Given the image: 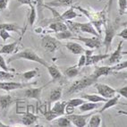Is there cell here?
Returning <instances> with one entry per match:
<instances>
[{"instance_id":"obj_1","label":"cell","mask_w":127,"mask_h":127,"mask_svg":"<svg viewBox=\"0 0 127 127\" xmlns=\"http://www.w3.org/2000/svg\"><path fill=\"white\" fill-rule=\"evenodd\" d=\"M74 9H77L82 14H83L87 18L90 20V23L93 24V26L97 30V32L101 35L102 33V25L106 24V17H105V10L103 11H93V10L84 9L82 6H73Z\"/></svg>"},{"instance_id":"obj_2","label":"cell","mask_w":127,"mask_h":127,"mask_svg":"<svg viewBox=\"0 0 127 127\" xmlns=\"http://www.w3.org/2000/svg\"><path fill=\"white\" fill-rule=\"evenodd\" d=\"M20 59L35 62V63H38L39 64H41V65H43L46 68H48V66L50 65L48 62L45 61L43 58H41L35 51H33L31 48H26V49H23L22 51H20V52L16 53V54H14L8 59V63H11V62L15 61V60H20Z\"/></svg>"},{"instance_id":"obj_3","label":"cell","mask_w":127,"mask_h":127,"mask_svg":"<svg viewBox=\"0 0 127 127\" xmlns=\"http://www.w3.org/2000/svg\"><path fill=\"white\" fill-rule=\"evenodd\" d=\"M97 80L98 79H96L92 74L85 76V77L80 80H77L74 82H73V84L68 89V91H66V94H73V93L79 92V91H82L84 89L91 86L92 84L96 83Z\"/></svg>"},{"instance_id":"obj_4","label":"cell","mask_w":127,"mask_h":127,"mask_svg":"<svg viewBox=\"0 0 127 127\" xmlns=\"http://www.w3.org/2000/svg\"><path fill=\"white\" fill-rule=\"evenodd\" d=\"M116 27L115 25V23H111V22H107L106 23V29H105V37L103 39L102 44L105 46L106 48V51H108L111 44L113 42V39L115 38V36L116 35Z\"/></svg>"},{"instance_id":"obj_5","label":"cell","mask_w":127,"mask_h":127,"mask_svg":"<svg viewBox=\"0 0 127 127\" xmlns=\"http://www.w3.org/2000/svg\"><path fill=\"white\" fill-rule=\"evenodd\" d=\"M37 82H10V81H2L0 82V90L5 91H12L16 90L24 89L26 87H31L32 85H36Z\"/></svg>"},{"instance_id":"obj_6","label":"cell","mask_w":127,"mask_h":127,"mask_svg":"<svg viewBox=\"0 0 127 127\" xmlns=\"http://www.w3.org/2000/svg\"><path fill=\"white\" fill-rule=\"evenodd\" d=\"M72 39L81 41L87 48L91 49H95L98 48L100 46L102 45V42L100 40L99 37H93V38H86V37H72Z\"/></svg>"},{"instance_id":"obj_7","label":"cell","mask_w":127,"mask_h":127,"mask_svg":"<svg viewBox=\"0 0 127 127\" xmlns=\"http://www.w3.org/2000/svg\"><path fill=\"white\" fill-rule=\"evenodd\" d=\"M95 87L98 91V93L101 97L105 98H113L114 96L116 95V90L113 89L107 84L105 83H96Z\"/></svg>"},{"instance_id":"obj_8","label":"cell","mask_w":127,"mask_h":127,"mask_svg":"<svg viewBox=\"0 0 127 127\" xmlns=\"http://www.w3.org/2000/svg\"><path fill=\"white\" fill-rule=\"evenodd\" d=\"M93 114H95L94 112L91 114H87V115H67V117L69 118V120L72 122L74 126L76 127H84L87 125V119L90 118V116H92Z\"/></svg>"},{"instance_id":"obj_9","label":"cell","mask_w":127,"mask_h":127,"mask_svg":"<svg viewBox=\"0 0 127 127\" xmlns=\"http://www.w3.org/2000/svg\"><path fill=\"white\" fill-rule=\"evenodd\" d=\"M41 47L48 52L53 53L58 48V42L56 38L50 36H45L41 39Z\"/></svg>"},{"instance_id":"obj_10","label":"cell","mask_w":127,"mask_h":127,"mask_svg":"<svg viewBox=\"0 0 127 127\" xmlns=\"http://www.w3.org/2000/svg\"><path fill=\"white\" fill-rule=\"evenodd\" d=\"M123 44H124V39L119 42L116 49L114 51V53H112L109 56V57L107 58V63L109 64H116L120 63V61L123 58Z\"/></svg>"},{"instance_id":"obj_11","label":"cell","mask_w":127,"mask_h":127,"mask_svg":"<svg viewBox=\"0 0 127 127\" xmlns=\"http://www.w3.org/2000/svg\"><path fill=\"white\" fill-rule=\"evenodd\" d=\"M75 24H76L78 30H80L82 32L88 33V34H91L95 37H100L99 33L97 32V30L95 29V27L93 26L91 23H76L75 22Z\"/></svg>"},{"instance_id":"obj_12","label":"cell","mask_w":127,"mask_h":127,"mask_svg":"<svg viewBox=\"0 0 127 127\" xmlns=\"http://www.w3.org/2000/svg\"><path fill=\"white\" fill-rule=\"evenodd\" d=\"M116 72L114 71L113 66H95L94 71H93L92 75L96 79H98L99 77H102V76H107V75L113 74Z\"/></svg>"},{"instance_id":"obj_13","label":"cell","mask_w":127,"mask_h":127,"mask_svg":"<svg viewBox=\"0 0 127 127\" xmlns=\"http://www.w3.org/2000/svg\"><path fill=\"white\" fill-rule=\"evenodd\" d=\"M45 86L39 87V88H28L24 91V96L28 98H33L38 101L40 100L41 94L43 91Z\"/></svg>"},{"instance_id":"obj_14","label":"cell","mask_w":127,"mask_h":127,"mask_svg":"<svg viewBox=\"0 0 127 127\" xmlns=\"http://www.w3.org/2000/svg\"><path fill=\"white\" fill-rule=\"evenodd\" d=\"M65 48H67L68 51H70L73 55H82L84 54L85 49L82 45L79 43L75 42V41H68L65 44Z\"/></svg>"},{"instance_id":"obj_15","label":"cell","mask_w":127,"mask_h":127,"mask_svg":"<svg viewBox=\"0 0 127 127\" xmlns=\"http://www.w3.org/2000/svg\"><path fill=\"white\" fill-rule=\"evenodd\" d=\"M78 0H51L45 4V5L53 7H68L72 6Z\"/></svg>"},{"instance_id":"obj_16","label":"cell","mask_w":127,"mask_h":127,"mask_svg":"<svg viewBox=\"0 0 127 127\" xmlns=\"http://www.w3.org/2000/svg\"><path fill=\"white\" fill-rule=\"evenodd\" d=\"M109 56H110V55L107 53V54H100V55L92 54L91 56L86 57V64H85V66L91 65V64H98V62L108 58Z\"/></svg>"},{"instance_id":"obj_17","label":"cell","mask_w":127,"mask_h":127,"mask_svg":"<svg viewBox=\"0 0 127 127\" xmlns=\"http://www.w3.org/2000/svg\"><path fill=\"white\" fill-rule=\"evenodd\" d=\"M14 98L10 94L0 96V109L1 110H6L14 104Z\"/></svg>"},{"instance_id":"obj_18","label":"cell","mask_w":127,"mask_h":127,"mask_svg":"<svg viewBox=\"0 0 127 127\" xmlns=\"http://www.w3.org/2000/svg\"><path fill=\"white\" fill-rule=\"evenodd\" d=\"M120 97L121 96L118 94V95L114 96L113 98H108V99L104 103V105H103V107H101V109H99L98 112L99 114H101V113H103V112L106 111V110H107V109L111 108V107L116 106V105L119 103V98H120Z\"/></svg>"},{"instance_id":"obj_19","label":"cell","mask_w":127,"mask_h":127,"mask_svg":"<svg viewBox=\"0 0 127 127\" xmlns=\"http://www.w3.org/2000/svg\"><path fill=\"white\" fill-rule=\"evenodd\" d=\"M73 125L72 122L69 120L67 116H58L56 119L52 121V126H58V127H69Z\"/></svg>"},{"instance_id":"obj_20","label":"cell","mask_w":127,"mask_h":127,"mask_svg":"<svg viewBox=\"0 0 127 127\" xmlns=\"http://www.w3.org/2000/svg\"><path fill=\"white\" fill-rule=\"evenodd\" d=\"M51 31L56 33V32H64V31H66L68 30V26L65 23H64L63 21H56L54 23H52L51 24H49L48 26Z\"/></svg>"},{"instance_id":"obj_21","label":"cell","mask_w":127,"mask_h":127,"mask_svg":"<svg viewBox=\"0 0 127 127\" xmlns=\"http://www.w3.org/2000/svg\"><path fill=\"white\" fill-rule=\"evenodd\" d=\"M66 101H56L54 102V105L51 107V110L53 112H55L56 114H57L59 116H64V109H65L66 106Z\"/></svg>"},{"instance_id":"obj_22","label":"cell","mask_w":127,"mask_h":127,"mask_svg":"<svg viewBox=\"0 0 127 127\" xmlns=\"http://www.w3.org/2000/svg\"><path fill=\"white\" fill-rule=\"evenodd\" d=\"M82 98L83 99L90 101V102H94V103H100L103 102L105 103L108 98H105L101 97L100 95H97V94H82Z\"/></svg>"},{"instance_id":"obj_23","label":"cell","mask_w":127,"mask_h":127,"mask_svg":"<svg viewBox=\"0 0 127 127\" xmlns=\"http://www.w3.org/2000/svg\"><path fill=\"white\" fill-rule=\"evenodd\" d=\"M78 16H82L80 15L78 13H76L74 10V7H71V8H69V9L66 10L64 13H63V14H61V19L64 22V21H72L73 20V19H75L76 17H78Z\"/></svg>"},{"instance_id":"obj_24","label":"cell","mask_w":127,"mask_h":127,"mask_svg":"<svg viewBox=\"0 0 127 127\" xmlns=\"http://www.w3.org/2000/svg\"><path fill=\"white\" fill-rule=\"evenodd\" d=\"M48 71L49 75L52 78V82H57V81H60L63 77L61 72L58 70V68H57L56 66L54 65H49L48 67Z\"/></svg>"},{"instance_id":"obj_25","label":"cell","mask_w":127,"mask_h":127,"mask_svg":"<svg viewBox=\"0 0 127 127\" xmlns=\"http://www.w3.org/2000/svg\"><path fill=\"white\" fill-rule=\"evenodd\" d=\"M0 30H5L7 32H14L16 33H21V30L22 28L19 27L18 25L15 23H0Z\"/></svg>"},{"instance_id":"obj_26","label":"cell","mask_w":127,"mask_h":127,"mask_svg":"<svg viewBox=\"0 0 127 127\" xmlns=\"http://www.w3.org/2000/svg\"><path fill=\"white\" fill-rule=\"evenodd\" d=\"M37 119H38V116H37L27 112V113L23 116V118H22V123H23V125H24V126H30V125H33L37 121Z\"/></svg>"},{"instance_id":"obj_27","label":"cell","mask_w":127,"mask_h":127,"mask_svg":"<svg viewBox=\"0 0 127 127\" xmlns=\"http://www.w3.org/2000/svg\"><path fill=\"white\" fill-rule=\"evenodd\" d=\"M99 107V105L98 103H94V102H84L83 104H82L79 107V109L81 112H91V111H94L95 109H97Z\"/></svg>"},{"instance_id":"obj_28","label":"cell","mask_w":127,"mask_h":127,"mask_svg":"<svg viewBox=\"0 0 127 127\" xmlns=\"http://www.w3.org/2000/svg\"><path fill=\"white\" fill-rule=\"evenodd\" d=\"M17 41L14 42V43H9V44H5V45L2 46V48L0 49V54L1 55H10L14 52L16 48V46H17Z\"/></svg>"},{"instance_id":"obj_29","label":"cell","mask_w":127,"mask_h":127,"mask_svg":"<svg viewBox=\"0 0 127 127\" xmlns=\"http://www.w3.org/2000/svg\"><path fill=\"white\" fill-rule=\"evenodd\" d=\"M88 123L89 127H99L101 126L102 119H101V116L99 115L93 114L92 116H90V120H89Z\"/></svg>"},{"instance_id":"obj_30","label":"cell","mask_w":127,"mask_h":127,"mask_svg":"<svg viewBox=\"0 0 127 127\" xmlns=\"http://www.w3.org/2000/svg\"><path fill=\"white\" fill-rule=\"evenodd\" d=\"M30 13L29 16H28V22H29V24L31 26H33L37 20V10L35 8L34 4H32L30 5Z\"/></svg>"},{"instance_id":"obj_31","label":"cell","mask_w":127,"mask_h":127,"mask_svg":"<svg viewBox=\"0 0 127 127\" xmlns=\"http://www.w3.org/2000/svg\"><path fill=\"white\" fill-rule=\"evenodd\" d=\"M62 88H57L54 89L51 91L49 96V100L50 102H56V101H58V100L61 99L62 98Z\"/></svg>"},{"instance_id":"obj_32","label":"cell","mask_w":127,"mask_h":127,"mask_svg":"<svg viewBox=\"0 0 127 127\" xmlns=\"http://www.w3.org/2000/svg\"><path fill=\"white\" fill-rule=\"evenodd\" d=\"M64 74H65L66 77L70 78V79L76 77L79 74V67L77 66V64L71 66V67H68V68L65 69V71H64Z\"/></svg>"},{"instance_id":"obj_33","label":"cell","mask_w":127,"mask_h":127,"mask_svg":"<svg viewBox=\"0 0 127 127\" xmlns=\"http://www.w3.org/2000/svg\"><path fill=\"white\" fill-rule=\"evenodd\" d=\"M72 37H73V33L69 30H66V31L60 32H56V34H55V38L57 39H60V40L72 39Z\"/></svg>"},{"instance_id":"obj_34","label":"cell","mask_w":127,"mask_h":127,"mask_svg":"<svg viewBox=\"0 0 127 127\" xmlns=\"http://www.w3.org/2000/svg\"><path fill=\"white\" fill-rule=\"evenodd\" d=\"M38 74H39V70L38 69H33V70H29L23 73H22V77L25 81H31V80L36 77Z\"/></svg>"},{"instance_id":"obj_35","label":"cell","mask_w":127,"mask_h":127,"mask_svg":"<svg viewBox=\"0 0 127 127\" xmlns=\"http://www.w3.org/2000/svg\"><path fill=\"white\" fill-rule=\"evenodd\" d=\"M117 2H118V14H119V16H122L127 11V0H117Z\"/></svg>"},{"instance_id":"obj_36","label":"cell","mask_w":127,"mask_h":127,"mask_svg":"<svg viewBox=\"0 0 127 127\" xmlns=\"http://www.w3.org/2000/svg\"><path fill=\"white\" fill-rule=\"evenodd\" d=\"M15 75L12 73L11 72H6V71L1 70L0 71V81H10L14 79Z\"/></svg>"},{"instance_id":"obj_37","label":"cell","mask_w":127,"mask_h":127,"mask_svg":"<svg viewBox=\"0 0 127 127\" xmlns=\"http://www.w3.org/2000/svg\"><path fill=\"white\" fill-rule=\"evenodd\" d=\"M44 116H45V118L48 121V122H52L54 119L58 117L59 116L57 115V114L55 113V112H53L51 109H49V110H48L47 112L44 113Z\"/></svg>"},{"instance_id":"obj_38","label":"cell","mask_w":127,"mask_h":127,"mask_svg":"<svg viewBox=\"0 0 127 127\" xmlns=\"http://www.w3.org/2000/svg\"><path fill=\"white\" fill-rule=\"evenodd\" d=\"M85 102V100L83 99L82 98H72V99H70V100H68L67 101V103L68 104H70V105H72V106H73L74 107H80L82 104H83V103Z\"/></svg>"},{"instance_id":"obj_39","label":"cell","mask_w":127,"mask_h":127,"mask_svg":"<svg viewBox=\"0 0 127 127\" xmlns=\"http://www.w3.org/2000/svg\"><path fill=\"white\" fill-rule=\"evenodd\" d=\"M113 69L115 72H120L122 70L127 69V61H124L116 64V65H113Z\"/></svg>"},{"instance_id":"obj_40","label":"cell","mask_w":127,"mask_h":127,"mask_svg":"<svg viewBox=\"0 0 127 127\" xmlns=\"http://www.w3.org/2000/svg\"><path fill=\"white\" fill-rule=\"evenodd\" d=\"M0 68L2 69L4 71H6V72H13V69H9L8 68V66L6 64V62H5V58L3 57L2 55L0 54Z\"/></svg>"},{"instance_id":"obj_41","label":"cell","mask_w":127,"mask_h":127,"mask_svg":"<svg viewBox=\"0 0 127 127\" xmlns=\"http://www.w3.org/2000/svg\"><path fill=\"white\" fill-rule=\"evenodd\" d=\"M0 38L2 39L3 41H6L8 39H11L12 37L9 32H7L5 30H0Z\"/></svg>"},{"instance_id":"obj_42","label":"cell","mask_w":127,"mask_h":127,"mask_svg":"<svg viewBox=\"0 0 127 127\" xmlns=\"http://www.w3.org/2000/svg\"><path fill=\"white\" fill-rule=\"evenodd\" d=\"M74 108L75 107H73V106L68 104V103H66L65 109H64V115L67 116V115H72V114H73V112H74Z\"/></svg>"},{"instance_id":"obj_43","label":"cell","mask_w":127,"mask_h":127,"mask_svg":"<svg viewBox=\"0 0 127 127\" xmlns=\"http://www.w3.org/2000/svg\"><path fill=\"white\" fill-rule=\"evenodd\" d=\"M85 64H86V56L84 54H82L79 58V61L77 63V66L79 68H81V67L84 66Z\"/></svg>"},{"instance_id":"obj_44","label":"cell","mask_w":127,"mask_h":127,"mask_svg":"<svg viewBox=\"0 0 127 127\" xmlns=\"http://www.w3.org/2000/svg\"><path fill=\"white\" fill-rule=\"evenodd\" d=\"M116 93H118L121 97H124V98L127 99V86H125L121 89L116 90Z\"/></svg>"},{"instance_id":"obj_45","label":"cell","mask_w":127,"mask_h":127,"mask_svg":"<svg viewBox=\"0 0 127 127\" xmlns=\"http://www.w3.org/2000/svg\"><path fill=\"white\" fill-rule=\"evenodd\" d=\"M8 3H9V0H0V12L6 9L8 6Z\"/></svg>"},{"instance_id":"obj_46","label":"cell","mask_w":127,"mask_h":127,"mask_svg":"<svg viewBox=\"0 0 127 127\" xmlns=\"http://www.w3.org/2000/svg\"><path fill=\"white\" fill-rule=\"evenodd\" d=\"M117 36L121 37L124 40H127V28H125L120 33H118Z\"/></svg>"},{"instance_id":"obj_47","label":"cell","mask_w":127,"mask_h":127,"mask_svg":"<svg viewBox=\"0 0 127 127\" xmlns=\"http://www.w3.org/2000/svg\"><path fill=\"white\" fill-rule=\"evenodd\" d=\"M18 3H20L21 5H30L32 4H34V1L33 0H16Z\"/></svg>"},{"instance_id":"obj_48","label":"cell","mask_w":127,"mask_h":127,"mask_svg":"<svg viewBox=\"0 0 127 127\" xmlns=\"http://www.w3.org/2000/svg\"><path fill=\"white\" fill-rule=\"evenodd\" d=\"M115 73H116V76L117 78L127 80V71H126V72H124V73H118V72H116Z\"/></svg>"},{"instance_id":"obj_49","label":"cell","mask_w":127,"mask_h":127,"mask_svg":"<svg viewBox=\"0 0 127 127\" xmlns=\"http://www.w3.org/2000/svg\"><path fill=\"white\" fill-rule=\"evenodd\" d=\"M41 2H42V0H35L34 4H35V5H40Z\"/></svg>"},{"instance_id":"obj_50","label":"cell","mask_w":127,"mask_h":127,"mask_svg":"<svg viewBox=\"0 0 127 127\" xmlns=\"http://www.w3.org/2000/svg\"><path fill=\"white\" fill-rule=\"evenodd\" d=\"M6 126H8V125H5L4 123L0 121V127H6Z\"/></svg>"},{"instance_id":"obj_51","label":"cell","mask_w":127,"mask_h":127,"mask_svg":"<svg viewBox=\"0 0 127 127\" xmlns=\"http://www.w3.org/2000/svg\"><path fill=\"white\" fill-rule=\"evenodd\" d=\"M112 2H113V0H109V5H108V12H109V10H110V7H111Z\"/></svg>"},{"instance_id":"obj_52","label":"cell","mask_w":127,"mask_h":127,"mask_svg":"<svg viewBox=\"0 0 127 127\" xmlns=\"http://www.w3.org/2000/svg\"><path fill=\"white\" fill-rule=\"evenodd\" d=\"M118 113L121 114V115H125V116H127V112H125V111H119Z\"/></svg>"},{"instance_id":"obj_53","label":"cell","mask_w":127,"mask_h":127,"mask_svg":"<svg viewBox=\"0 0 127 127\" xmlns=\"http://www.w3.org/2000/svg\"><path fill=\"white\" fill-rule=\"evenodd\" d=\"M122 26H127V22H125V23H122Z\"/></svg>"},{"instance_id":"obj_54","label":"cell","mask_w":127,"mask_h":127,"mask_svg":"<svg viewBox=\"0 0 127 127\" xmlns=\"http://www.w3.org/2000/svg\"><path fill=\"white\" fill-rule=\"evenodd\" d=\"M126 14H127V11H126Z\"/></svg>"}]
</instances>
